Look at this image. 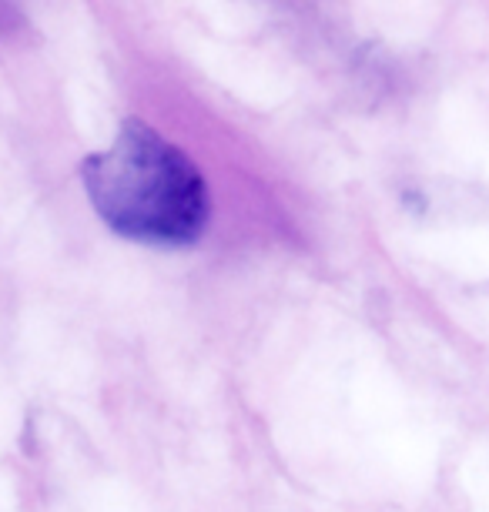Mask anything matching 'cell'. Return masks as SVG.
<instances>
[{
	"label": "cell",
	"instance_id": "6da1fadb",
	"mask_svg": "<svg viewBox=\"0 0 489 512\" xmlns=\"http://www.w3.org/2000/svg\"><path fill=\"white\" fill-rule=\"evenodd\" d=\"M81 185L104 225L138 245L188 248L212 218L198 164L141 118H128L111 148L81 161Z\"/></svg>",
	"mask_w": 489,
	"mask_h": 512
}]
</instances>
